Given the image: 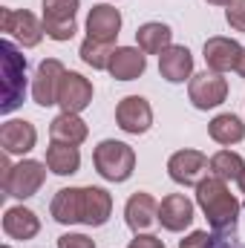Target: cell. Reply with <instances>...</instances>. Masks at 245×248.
<instances>
[{
  "mask_svg": "<svg viewBox=\"0 0 245 248\" xmlns=\"http://www.w3.org/2000/svg\"><path fill=\"white\" fill-rule=\"evenodd\" d=\"M196 202L208 219V225L216 231V234H228L237 228V219H240V199L228 190V185L216 176H205L199 185H196Z\"/></svg>",
  "mask_w": 245,
  "mask_h": 248,
  "instance_id": "obj_1",
  "label": "cell"
},
{
  "mask_svg": "<svg viewBox=\"0 0 245 248\" xmlns=\"http://www.w3.org/2000/svg\"><path fill=\"white\" fill-rule=\"evenodd\" d=\"M0 185L6 196L15 199H29L35 196L44 179H46V162H35V159H23L17 165H9V153L0 156Z\"/></svg>",
  "mask_w": 245,
  "mask_h": 248,
  "instance_id": "obj_2",
  "label": "cell"
},
{
  "mask_svg": "<svg viewBox=\"0 0 245 248\" xmlns=\"http://www.w3.org/2000/svg\"><path fill=\"white\" fill-rule=\"evenodd\" d=\"M92 165L98 170L101 179L107 182H127L136 170V150L124 141L116 139H104L95 150H92Z\"/></svg>",
  "mask_w": 245,
  "mask_h": 248,
  "instance_id": "obj_3",
  "label": "cell"
},
{
  "mask_svg": "<svg viewBox=\"0 0 245 248\" xmlns=\"http://www.w3.org/2000/svg\"><path fill=\"white\" fill-rule=\"evenodd\" d=\"M3 104L0 113H12L20 107L26 95V58L15 49L12 41H3Z\"/></svg>",
  "mask_w": 245,
  "mask_h": 248,
  "instance_id": "obj_4",
  "label": "cell"
},
{
  "mask_svg": "<svg viewBox=\"0 0 245 248\" xmlns=\"http://www.w3.org/2000/svg\"><path fill=\"white\" fill-rule=\"evenodd\" d=\"M0 29L6 35H12L20 46H38L44 41V35H46L44 23L32 12H26V9H9V6L0 9Z\"/></svg>",
  "mask_w": 245,
  "mask_h": 248,
  "instance_id": "obj_5",
  "label": "cell"
},
{
  "mask_svg": "<svg viewBox=\"0 0 245 248\" xmlns=\"http://www.w3.org/2000/svg\"><path fill=\"white\" fill-rule=\"evenodd\" d=\"M187 95H190V101H193L196 110H214V107H219L228 98V81L222 78V72L205 69V72H199V75L190 78Z\"/></svg>",
  "mask_w": 245,
  "mask_h": 248,
  "instance_id": "obj_6",
  "label": "cell"
},
{
  "mask_svg": "<svg viewBox=\"0 0 245 248\" xmlns=\"http://www.w3.org/2000/svg\"><path fill=\"white\" fill-rule=\"evenodd\" d=\"M81 0H44V32L52 41H72L75 35V12Z\"/></svg>",
  "mask_w": 245,
  "mask_h": 248,
  "instance_id": "obj_7",
  "label": "cell"
},
{
  "mask_svg": "<svg viewBox=\"0 0 245 248\" xmlns=\"http://www.w3.org/2000/svg\"><path fill=\"white\" fill-rule=\"evenodd\" d=\"M168 173L176 185H199L211 173V159L199 150H176L168 159Z\"/></svg>",
  "mask_w": 245,
  "mask_h": 248,
  "instance_id": "obj_8",
  "label": "cell"
},
{
  "mask_svg": "<svg viewBox=\"0 0 245 248\" xmlns=\"http://www.w3.org/2000/svg\"><path fill=\"white\" fill-rule=\"evenodd\" d=\"M63 75H66V69L58 58H46V61L38 63V72L32 78V98L38 107L58 104V90H61Z\"/></svg>",
  "mask_w": 245,
  "mask_h": 248,
  "instance_id": "obj_9",
  "label": "cell"
},
{
  "mask_svg": "<svg viewBox=\"0 0 245 248\" xmlns=\"http://www.w3.org/2000/svg\"><path fill=\"white\" fill-rule=\"evenodd\" d=\"M116 122H119V127H122L124 133L141 136L153 124V107L141 95H127V98L119 101V107H116Z\"/></svg>",
  "mask_w": 245,
  "mask_h": 248,
  "instance_id": "obj_10",
  "label": "cell"
},
{
  "mask_svg": "<svg viewBox=\"0 0 245 248\" xmlns=\"http://www.w3.org/2000/svg\"><path fill=\"white\" fill-rule=\"evenodd\" d=\"M122 32V12L110 3H98L87 15V38L101 41V44H116Z\"/></svg>",
  "mask_w": 245,
  "mask_h": 248,
  "instance_id": "obj_11",
  "label": "cell"
},
{
  "mask_svg": "<svg viewBox=\"0 0 245 248\" xmlns=\"http://www.w3.org/2000/svg\"><path fill=\"white\" fill-rule=\"evenodd\" d=\"M92 104V84L81 72H66L58 90V107L61 113H84Z\"/></svg>",
  "mask_w": 245,
  "mask_h": 248,
  "instance_id": "obj_12",
  "label": "cell"
},
{
  "mask_svg": "<svg viewBox=\"0 0 245 248\" xmlns=\"http://www.w3.org/2000/svg\"><path fill=\"white\" fill-rule=\"evenodd\" d=\"M38 144V130L32 122L23 119H9L0 127V147L9 156H23Z\"/></svg>",
  "mask_w": 245,
  "mask_h": 248,
  "instance_id": "obj_13",
  "label": "cell"
},
{
  "mask_svg": "<svg viewBox=\"0 0 245 248\" xmlns=\"http://www.w3.org/2000/svg\"><path fill=\"white\" fill-rule=\"evenodd\" d=\"M124 222L133 234H144L153 222H159V202L150 193L136 190L124 205Z\"/></svg>",
  "mask_w": 245,
  "mask_h": 248,
  "instance_id": "obj_14",
  "label": "cell"
},
{
  "mask_svg": "<svg viewBox=\"0 0 245 248\" xmlns=\"http://www.w3.org/2000/svg\"><path fill=\"white\" fill-rule=\"evenodd\" d=\"M202 52H205V63H208V69H214V72H231V69H237V63H240L243 46H240L234 38L214 35V38L205 41Z\"/></svg>",
  "mask_w": 245,
  "mask_h": 248,
  "instance_id": "obj_15",
  "label": "cell"
},
{
  "mask_svg": "<svg viewBox=\"0 0 245 248\" xmlns=\"http://www.w3.org/2000/svg\"><path fill=\"white\" fill-rule=\"evenodd\" d=\"M159 222L165 231H184L193 222V202L184 193H170L159 202Z\"/></svg>",
  "mask_w": 245,
  "mask_h": 248,
  "instance_id": "obj_16",
  "label": "cell"
},
{
  "mask_svg": "<svg viewBox=\"0 0 245 248\" xmlns=\"http://www.w3.org/2000/svg\"><path fill=\"white\" fill-rule=\"evenodd\" d=\"M159 72L165 81L170 84H182L187 78H193V55L187 46H168L162 55H159Z\"/></svg>",
  "mask_w": 245,
  "mask_h": 248,
  "instance_id": "obj_17",
  "label": "cell"
},
{
  "mask_svg": "<svg viewBox=\"0 0 245 248\" xmlns=\"http://www.w3.org/2000/svg\"><path fill=\"white\" fill-rule=\"evenodd\" d=\"M49 214H52V219L61 222V225H75V222H81V214H84V187H61V190L52 196Z\"/></svg>",
  "mask_w": 245,
  "mask_h": 248,
  "instance_id": "obj_18",
  "label": "cell"
},
{
  "mask_svg": "<svg viewBox=\"0 0 245 248\" xmlns=\"http://www.w3.org/2000/svg\"><path fill=\"white\" fill-rule=\"evenodd\" d=\"M113 214V196L110 190L95 185L84 187V214H81V222L90 225V228H101Z\"/></svg>",
  "mask_w": 245,
  "mask_h": 248,
  "instance_id": "obj_19",
  "label": "cell"
},
{
  "mask_svg": "<svg viewBox=\"0 0 245 248\" xmlns=\"http://www.w3.org/2000/svg\"><path fill=\"white\" fill-rule=\"evenodd\" d=\"M110 75L116 81H136L138 75H144L147 69V58L138 46H119L110 58Z\"/></svg>",
  "mask_w": 245,
  "mask_h": 248,
  "instance_id": "obj_20",
  "label": "cell"
},
{
  "mask_svg": "<svg viewBox=\"0 0 245 248\" xmlns=\"http://www.w3.org/2000/svg\"><path fill=\"white\" fill-rule=\"evenodd\" d=\"M3 231H6L9 240H32L41 231V219H38L35 211H29L23 205L6 208V214H3Z\"/></svg>",
  "mask_w": 245,
  "mask_h": 248,
  "instance_id": "obj_21",
  "label": "cell"
},
{
  "mask_svg": "<svg viewBox=\"0 0 245 248\" xmlns=\"http://www.w3.org/2000/svg\"><path fill=\"white\" fill-rule=\"evenodd\" d=\"M136 41H138V49L144 55H162L168 46H173V29L168 23L150 20V23H141L136 29Z\"/></svg>",
  "mask_w": 245,
  "mask_h": 248,
  "instance_id": "obj_22",
  "label": "cell"
},
{
  "mask_svg": "<svg viewBox=\"0 0 245 248\" xmlns=\"http://www.w3.org/2000/svg\"><path fill=\"white\" fill-rule=\"evenodd\" d=\"M87 133H90V127H87V122L78 113H61L49 124V139L61 141V144H75L78 147L87 139Z\"/></svg>",
  "mask_w": 245,
  "mask_h": 248,
  "instance_id": "obj_23",
  "label": "cell"
},
{
  "mask_svg": "<svg viewBox=\"0 0 245 248\" xmlns=\"http://www.w3.org/2000/svg\"><path fill=\"white\" fill-rule=\"evenodd\" d=\"M46 168L55 173V176H72L78 173L81 168V153L75 144H61V141H52L46 147Z\"/></svg>",
  "mask_w": 245,
  "mask_h": 248,
  "instance_id": "obj_24",
  "label": "cell"
},
{
  "mask_svg": "<svg viewBox=\"0 0 245 248\" xmlns=\"http://www.w3.org/2000/svg\"><path fill=\"white\" fill-rule=\"evenodd\" d=\"M208 133H211V139H214L216 144L231 147V144H237V141L245 139V124H243V119L234 116V113H219V116L211 119Z\"/></svg>",
  "mask_w": 245,
  "mask_h": 248,
  "instance_id": "obj_25",
  "label": "cell"
},
{
  "mask_svg": "<svg viewBox=\"0 0 245 248\" xmlns=\"http://www.w3.org/2000/svg\"><path fill=\"white\" fill-rule=\"evenodd\" d=\"M243 170H245L243 156L234 153V150H219V153L211 156V176H216V179H222V182L240 179Z\"/></svg>",
  "mask_w": 245,
  "mask_h": 248,
  "instance_id": "obj_26",
  "label": "cell"
},
{
  "mask_svg": "<svg viewBox=\"0 0 245 248\" xmlns=\"http://www.w3.org/2000/svg\"><path fill=\"white\" fill-rule=\"evenodd\" d=\"M113 44H101V41H92V38H87L84 44H81V61L87 63V66H92V69H107L110 66V58H113Z\"/></svg>",
  "mask_w": 245,
  "mask_h": 248,
  "instance_id": "obj_27",
  "label": "cell"
},
{
  "mask_svg": "<svg viewBox=\"0 0 245 248\" xmlns=\"http://www.w3.org/2000/svg\"><path fill=\"white\" fill-rule=\"evenodd\" d=\"M225 20H228L231 29L245 32V0H234V3L225 9Z\"/></svg>",
  "mask_w": 245,
  "mask_h": 248,
  "instance_id": "obj_28",
  "label": "cell"
},
{
  "mask_svg": "<svg viewBox=\"0 0 245 248\" xmlns=\"http://www.w3.org/2000/svg\"><path fill=\"white\" fill-rule=\"evenodd\" d=\"M211 246H214V237L208 231H190L179 243V248H211Z\"/></svg>",
  "mask_w": 245,
  "mask_h": 248,
  "instance_id": "obj_29",
  "label": "cell"
},
{
  "mask_svg": "<svg viewBox=\"0 0 245 248\" xmlns=\"http://www.w3.org/2000/svg\"><path fill=\"white\" fill-rule=\"evenodd\" d=\"M58 248H95V243L84 234H63L58 237Z\"/></svg>",
  "mask_w": 245,
  "mask_h": 248,
  "instance_id": "obj_30",
  "label": "cell"
},
{
  "mask_svg": "<svg viewBox=\"0 0 245 248\" xmlns=\"http://www.w3.org/2000/svg\"><path fill=\"white\" fill-rule=\"evenodd\" d=\"M127 248H165V243L159 237H153V234H136Z\"/></svg>",
  "mask_w": 245,
  "mask_h": 248,
  "instance_id": "obj_31",
  "label": "cell"
},
{
  "mask_svg": "<svg viewBox=\"0 0 245 248\" xmlns=\"http://www.w3.org/2000/svg\"><path fill=\"white\" fill-rule=\"evenodd\" d=\"M237 72L245 78V46H243V55H240V63H237Z\"/></svg>",
  "mask_w": 245,
  "mask_h": 248,
  "instance_id": "obj_32",
  "label": "cell"
},
{
  "mask_svg": "<svg viewBox=\"0 0 245 248\" xmlns=\"http://www.w3.org/2000/svg\"><path fill=\"white\" fill-rule=\"evenodd\" d=\"M208 3H214V6H231L234 0H208Z\"/></svg>",
  "mask_w": 245,
  "mask_h": 248,
  "instance_id": "obj_33",
  "label": "cell"
},
{
  "mask_svg": "<svg viewBox=\"0 0 245 248\" xmlns=\"http://www.w3.org/2000/svg\"><path fill=\"white\" fill-rule=\"evenodd\" d=\"M237 182H240V190H243V193H245V170H243V176H240Z\"/></svg>",
  "mask_w": 245,
  "mask_h": 248,
  "instance_id": "obj_34",
  "label": "cell"
},
{
  "mask_svg": "<svg viewBox=\"0 0 245 248\" xmlns=\"http://www.w3.org/2000/svg\"><path fill=\"white\" fill-rule=\"evenodd\" d=\"M3 248H9V246H3Z\"/></svg>",
  "mask_w": 245,
  "mask_h": 248,
  "instance_id": "obj_35",
  "label": "cell"
}]
</instances>
